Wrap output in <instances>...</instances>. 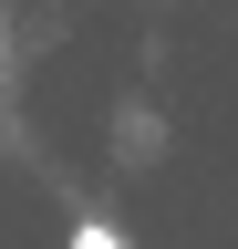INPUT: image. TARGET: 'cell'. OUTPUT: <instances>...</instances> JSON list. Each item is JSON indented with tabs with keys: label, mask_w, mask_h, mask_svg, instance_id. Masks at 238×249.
Listing matches in <instances>:
<instances>
[{
	"label": "cell",
	"mask_w": 238,
	"mask_h": 249,
	"mask_svg": "<svg viewBox=\"0 0 238 249\" xmlns=\"http://www.w3.org/2000/svg\"><path fill=\"white\" fill-rule=\"evenodd\" d=\"M125 156H135V166L156 156V114H145V104H125Z\"/></svg>",
	"instance_id": "cell-1"
},
{
	"label": "cell",
	"mask_w": 238,
	"mask_h": 249,
	"mask_svg": "<svg viewBox=\"0 0 238 249\" xmlns=\"http://www.w3.org/2000/svg\"><path fill=\"white\" fill-rule=\"evenodd\" d=\"M73 249H125V229H104V218H73Z\"/></svg>",
	"instance_id": "cell-2"
}]
</instances>
